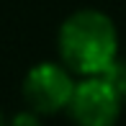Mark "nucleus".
<instances>
[{"label":"nucleus","mask_w":126,"mask_h":126,"mask_svg":"<svg viewBox=\"0 0 126 126\" xmlns=\"http://www.w3.org/2000/svg\"><path fill=\"white\" fill-rule=\"evenodd\" d=\"M103 77H106L108 82L118 90V95L126 100V59H121V57H118V59L113 62L106 72H103Z\"/></svg>","instance_id":"20e7f679"},{"label":"nucleus","mask_w":126,"mask_h":126,"mask_svg":"<svg viewBox=\"0 0 126 126\" xmlns=\"http://www.w3.org/2000/svg\"><path fill=\"white\" fill-rule=\"evenodd\" d=\"M124 98L103 75L82 77L75 85L72 100L67 106L70 118L77 126H116L124 111Z\"/></svg>","instance_id":"7ed1b4c3"},{"label":"nucleus","mask_w":126,"mask_h":126,"mask_svg":"<svg viewBox=\"0 0 126 126\" xmlns=\"http://www.w3.org/2000/svg\"><path fill=\"white\" fill-rule=\"evenodd\" d=\"M0 126H5V121H3V116H0Z\"/></svg>","instance_id":"423d86ee"},{"label":"nucleus","mask_w":126,"mask_h":126,"mask_svg":"<svg viewBox=\"0 0 126 126\" xmlns=\"http://www.w3.org/2000/svg\"><path fill=\"white\" fill-rule=\"evenodd\" d=\"M75 72L62 62H39L23 77V98L28 108L41 116L67 111L75 93Z\"/></svg>","instance_id":"f03ea898"},{"label":"nucleus","mask_w":126,"mask_h":126,"mask_svg":"<svg viewBox=\"0 0 126 126\" xmlns=\"http://www.w3.org/2000/svg\"><path fill=\"white\" fill-rule=\"evenodd\" d=\"M62 64L80 77L103 75L118 59V28L103 10L82 8L67 16L57 33Z\"/></svg>","instance_id":"f257e3e1"},{"label":"nucleus","mask_w":126,"mask_h":126,"mask_svg":"<svg viewBox=\"0 0 126 126\" xmlns=\"http://www.w3.org/2000/svg\"><path fill=\"white\" fill-rule=\"evenodd\" d=\"M39 116H41V113L31 111V108H28V111H21V113H16V116H13L10 126H41Z\"/></svg>","instance_id":"39448f33"}]
</instances>
